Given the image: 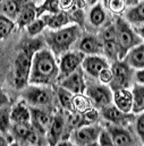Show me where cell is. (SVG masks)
<instances>
[{"label": "cell", "mask_w": 144, "mask_h": 146, "mask_svg": "<svg viewBox=\"0 0 144 146\" xmlns=\"http://www.w3.org/2000/svg\"><path fill=\"white\" fill-rule=\"evenodd\" d=\"M81 35V29L78 25H72L65 29H59L56 32L47 34V43L51 48L55 54H61L67 51L73 43Z\"/></svg>", "instance_id": "7a4b0ae2"}, {"label": "cell", "mask_w": 144, "mask_h": 146, "mask_svg": "<svg viewBox=\"0 0 144 146\" xmlns=\"http://www.w3.org/2000/svg\"><path fill=\"white\" fill-rule=\"evenodd\" d=\"M98 139H99V144L100 145H113L112 139H111V137H110V135H109V133L107 130H101Z\"/></svg>", "instance_id": "74e56055"}, {"label": "cell", "mask_w": 144, "mask_h": 146, "mask_svg": "<svg viewBox=\"0 0 144 146\" xmlns=\"http://www.w3.org/2000/svg\"><path fill=\"white\" fill-rule=\"evenodd\" d=\"M73 109L78 113H85L92 109V103L89 98L84 96L83 94H74L72 99Z\"/></svg>", "instance_id": "484cf974"}, {"label": "cell", "mask_w": 144, "mask_h": 146, "mask_svg": "<svg viewBox=\"0 0 144 146\" xmlns=\"http://www.w3.org/2000/svg\"><path fill=\"white\" fill-rule=\"evenodd\" d=\"M136 79H137L139 84H141V85L144 84V70L143 69H139V72L136 73Z\"/></svg>", "instance_id": "f35d334b"}, {"label": "cell", "mask_w": 144, "mask_h": 146, "mask_svg": "<svg viewBox=\"0 0 144 146\" xmlns=\"http://www.w3.org/2000/svg\"><path fill=\"white\" fill-rule=\"evenodd\" d=\"M8 102V100H7V98H6V95L1 92V90H0V107H2L3 104H6Z\"/></svg>", "instance_id": "ab89813d"}, {"label": "cell", "mask_w": 144, "mask_h": 146, "mask_svg": "<svg viewBox=\"0 0 144 146\" xmlns=\"http://www.w3.org/2000/svg\"><path fill=\"white\" fill-rule=\"evenodd\" d=\"M105 5L110 11H112L113 14H117V15L124 13V10L126 8L125 0H105Z\"/></svg>", "instance_id": "1f68e13d"}, {"label": "cell", "mask_w": 144, "mask_h": 146, "mask_svg": "<svg viewBox=\"0 0 144 146\" xmlns=\"http://www.w3.org/2000/svg\"><path fill=\"white\" fill-rule=\"evenodd\" d=\"M102 48L106 57L112 60H118V46H117L116 37L109 38V40H102Z\"/></svg>", "instance_id": "83f0119b"}, {"label": "cell", "mask_w": 144, "mask_h": 146, "mask_svg": "<svg viewBox=\"0 0 144 146\" xmlns=\"http://www.w3.org/2000/svg\"><path fill=\"white\" fill-rule=\"evenodd\" d=\"M83 68L86 70V73H89L93 77H98V75L100 72L105 68L109 67L107 61L98 56H90V57H84L83 61H82Z\"/></svg>", "instance_id": "9a60e30c"}, {"label": "cell", "mask_w": 144, "mask_h": 146, "mask_svg": "<svg viewBox=\"0 0 144 146\" xmlns=\"http://www.w3.org/2000/svg\"><path fill=\"white\" fill-rule=\"evenodd\" d=\"M59 77L56 59L49 50H40L33 54L29 83L35 85H51Z\"/></svg>", "instance_id": "6da1fadb"}, {"label": "cell", "mask_w": 144, "mask_h": 146, "mask_svg": "<svg viewBox=\"0 0 144 146\" xmlns=\"http://www.w3.org/2000/svg\"><path fill=\"white\" fill-rule=\"evenodd\" d=\"M136 133L140 137V139L144 142V114L141 113L136 121Z\"/></svg>", "instance_id": "8d00e7d4"}, {"label": "cell", "mask_w": 144, "mask_h": 146, "mask_svg": "<svg viewBox=\"0 0 144 146\" xmlns=\"http://www.w3.org/2000/svg\"><path fill=\"white\" fill-rule=\"evenodd\" d=\"M30 112H31V125L40 135L43 136L48 131L49 126L51 123V118L49 113L35 108H31Z\"/></svg>", "instance_id": "8fae6325"}, {"label": "cell", "mask_w": 144, "mask_h": 146, "mask_svg": "<svg viewBox=\"0 0 144 146\" xmlns=\"http://www.w3.org/2000/svg\"><path fill=\"white\" fill-rule=\"evenodd\" d=\"M112 100L115 102V106L120 111L128 113L132 110L133 96L127 88H120L115 91V94L112 95Z\"/></svg>", "instance_id": "2e32d148"}, {"label": "cell", "mask_w": 144, "mask_h": 146, "mask_svg": "<svg viewBox=\"0 0 144 146\" xmlns=\"http://www.w3.org/2000/svg\"><path fill=\"white\" fill-rule=\"evenodd\" d=\"M25 5V0H5L0 2V15L16 19Z\"/></svg>", "instance_id": "ac0fdd59"}, {"label": "cell", "mask_w": 144, "mask_h": 146, "mask_svg": "<svg viewBox=\"0 0 144 146\" xmlns=\"http://www.w3.org/2000/svg\"><path fill=\"white\" fill-rule=\"evenodd\" d=\"M75 5H77L79 8H82L84 6V1L83 0H58L59 9L63 11H67V10L72 9L75 7Z\"/></svg>", "instance_id": "836d02e7"}, {"label": "cell", "mask_w": 144, "mask_h": 146, "mask_svg": "<svg viewBox=\"0 0 144 146\" xmlns=\"http://www.w3.org/2000/svg\"><path fill=\"white\" fill-rule=\"evenodd\" d=\"M126 18L128 22L135 24V25H140L142 26L144 22V2L140 1L137 5H135L133 8H131L127 14H126Z\"/></svg>", "instance_id": "d4e9b609"}, {"label": "cell", "mask_w": 144, "mask_h": 146, "mask_svg": "<svg viewBox=\"0 0 144 146\" xmlns=\"http://www.w3.org/2000/svg\"><path fill=\"white\" fill-rule=\"evenodd\" d=\"M57 96H58V100L61 104V107L64 109L68 110V111H74L73 109V102H72V99H73V95L72 93L63 87L58 88V92H57Z\"/></svg>", "instance_id": "f1b7e54d"}, {"label": "cell", "mask_w": 144, "mask_h": 146, "mask_svg": "<svg viewBox=\"0 0 144 146\" xmlns=\"http://www.w3.org/2000/svg\"><path fill=\"white\" fill-rule=\"evenodd\" d=\"M14 22L13 19L3 16V15H0V40H3L8 36L11 31L14 30Z\"/></svg>", "instance_id": "f546056e"}, {"label": "cell", "mask_w": 144, "mask_h": 146, "mask_svg": "<svg viewBox=\"0 0 144 146\" xmlns=\"http://www.w3.org/2000/svg\"><path fill=\"white\" fill-rule=\"evenodd\" d=\"M123 60H125L128 66H132L134 68L137 69H143L144 68V44L140 43L135 46H133L127 57L124 58Z\"/></svg>", "instance_id": "d6986e66"}, {"label": "cell", "mask_w": 144, "mask_h": 146, "mask_svg": "<svg viewBox=\"0 0 144 146\" xmlns=\"http://www.w3.org/2000/svg\"><path fill=\"white\" fill-rule=\"evenodd\" d=\"M61 87L69 91L72 94H82L85 90V83H84V75L82 68H77L72 74L65 77V79L61 82Z\"/></svg>", "instance_id": "52a82bcc"}, {"label": "cell", "mask_w": 144, "mask_h": 146, "mask_svg": "<svg viewBox=\"0 0 144 146\" xmlns=\"http://www.w3.org/2000/svg\"><path fill=\"white\" fill-rule=\"evenodd\" d=\"M44 27H45V23L43 19H34L31 24L27 25V31L30 35H36L40 32H42Z\"/></svg>", "instance_id": "e575fe53"}, {"label": "cell", "mask_w": 144, "mask_h": 146, "mask_svg": "<svg viewBox=\"0 0 144 146\" xmlns=\"http://www.w3.org/2000/svg\"><path fill=\"white\" fill-rule=\"evenodd\" d=\"M87 98L90 99L91 103H93L98 108L107 107L112 101V93L111 90L103 85H91L86 90Z\"/></svg>", "instance_id": "8992f818"}, {"label": "cell", "mask_w": 144, "mask_h": 146, "mask_svg": "<svg viewBox=\"0 0 144 146\" xmlns=\"http://www.w3.org/2000/svg\"><path fill=\"white\" fill-rule=\"evenodd\" d=\"M10 130L13 134V137L21 144H25L29 136L33 133L34 128L30 123H15L13 122V126H10Z\"/></svg>", "instance_id": "44dd1931"}, {"label": "cell", "mask_w": 144, "mask_h": 146, "mask_svg": "<svg viewBox=\"0 0 144 146\" xmlns=\"http://www.w3.org/2000/svg\"><path fill=\"white\" fill-rule=\"evenodd\" d=\"M23 96L32 106H49L52 101L51 93L48 90L35 86L26 88V91L23 93Z\"/></svg>", "instance_id": "ba28073f"}, {"label": "cell", "mask_w": 144, "mask_h": 146, "mask_svg": "<svg viewBox=\"0 0 144 146\" xmlns=\"http://www.w3.org/2000/svg\"><path fill=\"white\" fill-rule=\"evenodd\" d=\"M78 49L83 53L87 54H100L103 53V48H102V41L99 37L94 35H87L83 37L79 42Z\"/></svg>", "instance_id": "5bb4252c"}, {"label": "cell", "mask_w": 144, "mask_h": 146, "mask_svg": "<svg viewBox=\"0 0 144 146\" xmlns=\"http://www.w3.org/2000/svg\"><path fill=\"white\" fill-rule=\"evenodd\" d=\"M36 16V8L32 2H27L24 5V7L22 8L18 17H17V24L19 26V29H23L24 26L31 24Z\"/></svg>", "instance_id": "7402d4cb"}, {"label": "cell", "mask_w": 144, "mask_h": 146, "mask_svg": "<svg viewBox=\"0 0 144 146\" xmlns=\"http://www.w3.org/2000/svg\"><path fill=\"white\" fill-rule=\"evenodd\" d=\"M101 115L108 120L112 123H116V125H121L124 122H126L127 120L134 118L133 114H128L126 112H123L118 109L116 106H107V107H103L101 108Z\"/></svg>", "instance_id": "4fadbf2b"}, {"label": "cell", "mask_w": 144, "mask_h": 146, "mask_svg": "<svg viewBox=\"0 0 144 146\" xmlns=\"http://www.w3.org/2000/svg\"><path fill=\"white\" fill-rule=\"evenodd\" d=\"M112 79L109 83L110 90L117 91L120 88H127L131 84L132 70L131 66L125 60H116L111 67Z\"/></svg>", "instance_id": "5b68a950"}, {"label": "cell", "mask_w": 144, "mask_h": 146, "mask_svg": "<svg viewBox=\"0 0 144 146\" xmlns=\"http://www.w3.org/2000/svg\"><path fill=\"white\" fill-rule=\"evenodd\" d=\"M139 1H142V0H125L126 5H137Z\"/></svg>", "instance_id": "60d3db41"}, {"label": "cell", "mask_w": 144, "mask_h": 146, "mask_svg": "<svg viewBox=\"0 0 144 146\" xmlns=\"http://www.w3.org/2000/svg\"><path fill=\"white\" fill-rule=\"evenodd\" d=\"M106 21V13L100 3L95 5L90 13V22L93 26H101Z\"/></svg>", "instance_id": "4316f807"}, {"label": "cell", "mask_w": 144, "mask_h": 146, "mask_svg": "<svg viewBox=\"0 0 144 146\" xmlns=\"http://www.w3.org/2000/svg\"><path fill=\"white\" fill-rule=\"evenodd\" d=\"M89 1H90V3H91V5H93V3H95L98 0H89Z\"/></svg>", "instance_id": "7bdbcfd3"}, {"label": "cell", "mask_w": 144, "mask_h": 146, "mask_svg": "<svg viewBox=\"0 0 144 146\" xmlns=\"http://www.w3.org/2000/svg\"><path fill=\"white\" fill-rule=\"evenodd\" d=\"M100 127H85L76 128L74 133V141L77 145H97L100 135Z\"/></svg>", "instance_id": "9c48e42d"}, {"label": "cell", "mask_w": 144, "mask_h": 146, "mask_svg": "<svg viewBox=\"0 0 144 146\" xmlns=\"http://www.w3.org/2000/svg\"><path fill=\"white\" fill-rule=\"evenodd\" d=\"M10 120L15 123H30L31 112L23 103H19L10 111Z\"/></svg>", "instance_id": "603a6c76"}, {"label": "cell", "mask_w": 144, "mask_h": 146, "mask_svg": "<svg viewBox=\"0 0 144 146\" xmlns=\"http://www.w3.org/2000/svg\"><path fill=\"white\" fill-rule=\"evenodd\" d=\"M133 104H132V110L133 112L136 113H142L144 110V86L139 84L135 85L133 88Z\"/></svg>", "instance_id": "cb8c5ba5"}, {"label": "cell", "mask_w": 144, "mask_h": 146, "mask_svg": "<svg viewBox=\"0 0 144 146\" xmlns=\"http://www.w3.org/2000/svg\"><path fill=\"white\" fill-rule=\"evenodd\" d=\"M64 130H65V120H64L63 115L58 114L51 120V123H50L49 129H48L49 144H51V145L58 144L63 137Z\"/></svg>", "instance_id": "7c38bea8"}, {"label": "cell", "mask_w": 144, "mask_h": 146, "mask_svg": "<svg viewBox=\"0 0 144 146\" xmlns=\"http://www.w3.org/2000/svg\"><path fill=\"white\" fill-rule=\"evenodd\" d=\"M109 135L112 139V143L113 145H120V146H124V145H133L134 144V141L131 136V134L120 128V127H117V126H112L110 127L108 130Z\"/></svg>", "instance_id": "ffe728a7"}, {"label": "cell", "mask_w": 144, "mask_h": 146, "mask_svg": "<svg viewBox=\"0 0 144 146\" xmlns=\"http://www.w3.org/2000/svg\"><path fill=\"white\" fill-rule=\"evenodd\" d=\"M37 9L39 10H36V16H40L43 10H49L52 14H56V13L60 11L59 6H58V0H45V2Z\"/></svg>", "instance_id": "d6a6232c"}, {"label": "cell", "mask_w": 144, "mask_h": 146, "mask_svg": "<svg viewBox=\"0 0 144 146\" xmlns=\"http://www.w3.org/2000/svg\"><path fill=\"white\" fill-rule=\"evenodd\" d=\"M116 41L118 46V60H123L127 52L135 45L142 43V38L139 37L127 24L126 21L118 17L116 19Z\"/></svg>", "instance_id": "3957f363"}, {"label": "cell", "mask_w": 144, "mask_h": 146, "mask_svg": "<svg viewBox=\"0 0 144 146\" xmlns=\"http://www.w3.org/2000/svg\"><path fill=\"white\" fill-rule=\"evenodd\" d=\"M98 78L100 79L101 83H103V84H109V83L111 82V79H112V72H111V69H110L109 67L102 69V70L100 72V74L98 75Z\"/></svg>", "instance_id": "d590c367"}, {"label": "cell", "mask_w": 144, "mask_h": 146, "mask_svg": "<svg viewBox=\"0 0 144 146\" xmlns=\"http://www.w3.org/2000/svg\"><path fill=\"white\" fill-rule=\"evenodd\" d=\"M7 143H8V142H7V141H6V139H5L2 136H0V146L7 145Z\"/></svg>", "instance_id": "b9f144b4"}, {"label": "cell", "mask_w": 144, "mask_h": 146, "mask_svg": "<svg viewBox=\"0 0 144 146\" xmlns=\"http://www.w3.org/2000/svg\"><path fill=\"white\" fill-rule=\"evenodd\" d=\"M2 1H5V0H0V2H2Z\"/></svg>", "instance_id": "ee69618b"}, {"label": "cell", "mask_w": 144, "mask_h": 146, "mask_svg": "<svg viewBox=\"0 0 144 146\" xmlns=\"http://www.w3.org/2000/svg\"><path fill=\"white\" fill-rule=\"evenodd\" d=\"M45 23V26L52 29V30H59L63 26L69 24L73 21V17L68 15L66 11H58L52 15H45L42 18Z\"/></svg>", "instance_id": "e0dca14e"}, {"label": "cell", "mask_w": 144, "mask_h": 146, "mask_svg": "<svg viewBox=\"0 0 144 146\" xmlns=\"http://www.w3.org/2000/svg\"><path fill=\"white\" fill-rule=\"evenodd\" d=\"M33 59V50L30 46H25L15 59V86L23 88L29 83V76L31 72Z\"/></svg>", "instance_id": "277c9868"}, {"label": "cell", "mask_w": 144, "mask_h": 146, "mask_svg": "<svg viewBox=\"0 0 144 146\" xmlns=\"http://www.w3.org/2000/svg\"><path fill=\"white\" fill-rule=\"evenodd\" d=\"M10 109L9 108H1L0 109V131L7 134L10 129Z\"/></svg>", "instance_id": "4dcf8cb0"}, {"label": "cell", "mask_w": 144, "mask_h": 146, "mask_svg": "<svg viewBox=\"0 0 144 146\" xmlns=\"http://www.w3.org/2000/svg\"><path fill=\"white\" fill-rule=\"evenodd\" d=\"M84 57H85V54L83 52H68V53H65L61 57L60 66H59L61 77H66L69 74H72L74 70H76L79 67V65L82 64Z\"/></svg>", "instance_id": "30bf717a"}]
</instances>
